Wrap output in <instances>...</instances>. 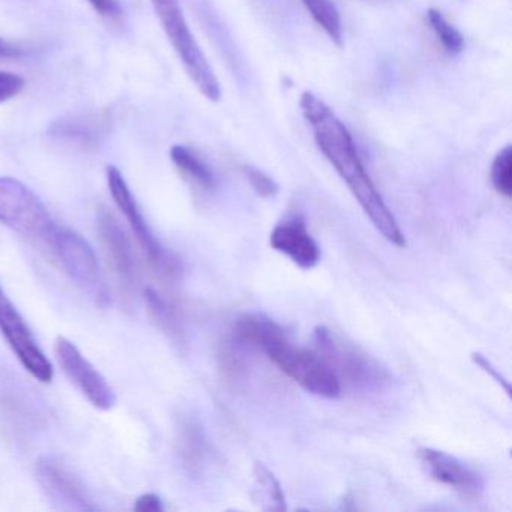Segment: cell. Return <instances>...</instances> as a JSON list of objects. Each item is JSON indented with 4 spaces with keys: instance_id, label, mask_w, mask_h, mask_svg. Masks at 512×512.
Here are the masks:
<instances>
[{
    "instance_id": "obj_14",
    "label": "cell",
    "mask_w": 512,
    "mask_h": 512,
    "mask_svg": "<svg viewBox=\"0 0 512 512\" xmlns=\"http://www.w3.org/2000/svg\"><path fill=\"white\" fill-rule=\"evenodd\" d=\"M170 158L176 169L187 179L194 187L202 191H211L214 188L215 181L211 169L206 166L205 161L187 146L175 145L170 149Z\"/></svg>"
},
{
    "instance_id": "obj_5",
    "label": "cell",
    "mask_w": 512,
    "mask_h": 512,
    "mask_svg": "<svg viewBox=\"0 0 512 512\" xmlns=\"http://www.w3.org/2000/svg\"><path fill=\"white\" fill-rule=\"evenodd\" d=\"M313 338L317 353L334 370L340 382L341 377H346L359 388L380 389L391 380L388 370L376 359L341 340L326 326H317Z\"/></svg>"
},
{
    "instance_id": "obj_8",
    "label": "cell",
    "mask_w": 512,
    "mask_h": 512,
    "mask_svg": "<svg viewBox=\"0 0 512 512\" xmlns=\"http://www.w3.org/2000/svg\"><path fill=\"white\" fill-rule=\"evenodd\" d=\"M56 358L65 376L88 398L92 406L100 410L115 407L116 394L106 377L88 361L76 344L68 338L59 337L55 344Z\"/></svg>"
},
{
    "instance_id": "obj_4",
    "label": "cell",
    "mask_w": 512,
    "mask_h": 512,
    "mask_svg": "<svg viewBox=\"0 0 512 512\" xmlns=\"http://www.w3.org/2000/svg\"><path fill=\"white\" fill-rule=\"evenodd\" d=\"M49 253L58 260L70 280L97 307L109 308L112 304V296H110L106 278L101 272L94 248L82 235L61 227Z\"/></svg>"
},
{
    "instance_id": "obj_20",
    "label": "cell",
    "mask_w": 512,
    "mask_h": 512,
    "mask_svg": "<svg viewBox=\"0 0 512 512\" xmlns=\"http://www.w3.org/2000/svg\"><path fill=\"white\" fill-rule=\"evenodd\" d=\"M428 25L433 29L436 34L437 40L442 44L443 49L448 55H460L464 49V38L448 20L443 17V14L437 10H428L427 13Z\"/></svg>"
},
{
    "instance_id": "obj_11",
    "label": "cell",
    "mask_w": 512,
    "mask_h": 512,
    "mask_svg": "<svg viewBox=\"0 0 512 512\" xmlns=\"http://www.w3.org/2000/svg\"><path fill=\"white\" fill-rule=\"evenodd\" d=\"M151 4L185 73H202L208 67V59L188 26L179 0H151Z\"/></svg>"
},
{
    "instance_id": "obj_7",
    "label": "cell",
    "mask_w": 512,
    "mask_h": 512,
    "mask_svg": "<svg viewBox=\"0 0 512 512\" xmlns=\"http://www.w3.org/2000/svg\"><path fill=\"white\" fill-rule=\"evenodd\" d=\"M0 332L10 344L11 350L19 359L20 364L29 371L32 377L43 383L52 382L53 376H55L52 364L44 355L41 347L38 346L28 323L23 319L16 305L8 298L2 286H0Z\"/></svg>"
},
{
    "instance_id": "obj_21",
    "label": "cell",
    "mask_w": 512,
    "mask_h": 512,
    "mask_svg": "<svg viewBox=\"0 0 512 512\" xmlns=\"http://www.w3.org/2000/svg\"><path fill=\"white\" fill-rule=\"evenodd\" d=\"M491 182L494 190L506 199L512 194V149L505 146L494 158L491 164Z\"/></svg>"
},
{
    "instance_id": "obj_9",
    "label": "cell",
    "mask_w": 512,
    "mask_h": 512,
    "mask_svg": "<svg viewBox=\"0 0 512 512\" xmlns=\"http://www.w3.org/2000/svg\"><path fill=\"white\" fill-rule=\"evenodd\" d=\"M37 479L56 508L70 512L97 511V505L92 502L82 481L56 458L38 460Z\"/></svg>"
},
{
    "instance_id": "obj_2",
    "label": "cell",
    "mask_w": 512,
    "mask_h": 512,
    "mask_svg": "<svg viewBox=\"0 0 512 512\" xmlns=\"http://www.w3.org/2000/svg\"><path fill=\"white\" fill-rule=\"evenodd\" d=\"M233 335L239 343L262 350L287 377L310 394L329 400L340 397V379L325 359L293 344L286 331L269 317L247 314L235 323Z\"/></svg>"
},
{
    "instance_id": "obj_17",
    "label": "cell",
    "mask_w": 512,
    "mask_h": 512,
    "mask_svg": "<svg viewBox=\"0 0 512 512\" xmlns=\"http://www.w3.org/2000/svg\"><path fill=\"white\" fill-rule=\"evenodd\" d=\"M146 307L152 320L157 323L158 328L169 335L175 343L184 341V332H182L181 322H179L178 314L169 301L157 292L155 289L145 290Z\"/></svg>"
},
{
    "instance_id": "obj_27",
    "label": "cell",
    "mask_w": 512,
    "mask_h": 512,
    "mask_svg": "<svg viewBox=\"0 0 512 512\" xmlns=\"http://www.w3.org/2000/svg\"><path fill=\"white\" fill-rule=\"evenodd\" d=\"M23 55L22 47L10 41L0 38V61H10V59H19Z\"/></svg>"
},
{
    "instance_id": "obj_13",
    "label": "cell",
    "mask_w": 512,
    "mask_h": 512,
    "mask_svg": "<svg viewBox=\"0 0 512 512\" xmlns=\"http://www.w3.org/2000/svg\"><path fill=\"white\" fill-rule=\"evenodd\" d=\"M271 247L289 257L301 269H313L319 265L320 248L308 232L307 221L301 214L290 215L274 227Z\"/></svg>"
},
{
    "instance_id": "obj_22",
    "label": "cell",
    "mask_w": 512,
    "mask_h": 512,
    "mask_svg": "<svg viewBox=\"0 0 512 512\" xmlns=\"http://www.w3.org/2000/svg\"><path fill=\"white\" fill-rule=\"evenodd\" d=\"M244 173L257 196L263 197V199H271V197L277 196L278 191H280L277 182L271 176L266 175L263 170L253 166H245Z\"/></svg>"
},
{
    "instance_id": "obj_26",
    "label": "cell",
    "mask_w": 512,
    "mask_h": 512,
    "mask_svg": "<svg viewBox=\"0 0 512 512\" xmlns=\"http://www.w3.org/2000/svg\"><path fill=\"white\" fill-rule=\"evenodd\" d=\"M136 512H163V500L154 493L142 494L134 505Z\"/></svg>"
},
{
    "instance_id": "obj_25",
    "label": "cell",
    "mask_w": 512,
    "mask_h": 512,
    "mask_svg": "<svg viewBox=\"0 0 512 512\" xmlns=\"http://www.w3.org/2000/svg\"><path fill=\"white\" fill-rule=\"evenodd\" d=\"M473 362H475L476 365H478L479 368H481L482 371H485V373L488 374V376L491 377V379L496 380L497 383H499L500 386H502L503 389H505L506 394L511 395V388H509L508 380L505 379V377L502 376V373H500L499 370H497L496 367H494L493 364H491L490 361H488L487 358H485L484 355H481V353H473L472 355Z\"/></svg>"
},
{
    "instance_id": "obj_16",
    "label": "cell",
    "mask_w": 512,
    "mask_h": 512,
    "mask_svg": "<svg viewBox=\"0 0 512 512\" xmlns=\"http://www.w3.org/2000/svg\"><path fill=\"white\" fill-rule=\"evenodd\" d=\"M103 122L94 116H73L61 119L52 127L53 136L76 145L91 146L100 139Z\"/></svg>"
},
{
    "instance_id": "obj_3",
    "label": "cell",
    "mask_w": 512,
    "mask_h": 512,
    "mask_svg": "<svg viewBox=\"0 0 512 512\" xmlns=\"http://www.w3.org/2000/svg\"><path fill=\"white\" fill-rule=\"evenodd\" d=\"M0 223L49 251L61 229L40 197L14 178H0Z\"/></svg>"
},
{
    "instance_id": "obj_10",
    "label": "cell",
    "mask_w": 512,
    "mask_h": 512,
    "mask_svg": "<svg viewBox=\"0 0 512 512\" xmlns=\"http://www.w3.org/2000/svg\"><path fill=\"white\" fill-rule=\"evenodd\" d=\"M97 230L121 292L125 298L133 299L137 286V263L124 227L109 209L103 208L98 212Z\"/></svg>"
},
{
    "instance_id": "obj_23",
    "label": "cell",
    "mask_w": 512,
    "mask_h": 512,
    "mask_svg": "<svg viewBox=\"0 0 512 512\" xmlns=\"http://www.w3.org/2000/svg\"><path fill=\"white\" fill-rule=\"evenodd\" d=\"M26 82L23 77L14 73L0 71V104L13 100L25 89Z\"/></svg>"
},
{
    "instance_id": "obj_6",
    "label": "cell",
    "mask_w": 512,
    "mask_h": 512,
    "mask_svg": "<svg viewBox=\"0 0 512 512\" xmlns=\"http://www.w3.org/2000/svg\"><path fill=\"white\" fill-rule=\"evenodd\" d=\"M106 175L110 194H112L113 200H115L118 208L121 209L122 214L127 218L128 224H130L134 236L139 241L140 247L148 256L149 263L157 271H160V274L166 275V277H178L181 274V262L155 236L154 230L151 229L148 221H146L136 197L131 193L124 175L115 166L107 167Z\"/></svg>"
},
{
    "instance_id": "obj_15",
    "label": "cell",
    "mask_w": 512,
    "mask_h": 512,
    "mask_svg": "<svg viewBox=\"0 0 512 512\" xmlns=\"http://www.w3.org/2000/svg\"><path fill=\"white\" fill-rule=\"evenodd\" d=\"M251 496L254 503L263 511L281 512L287 509L283 487L277 476L265 464L257 463L254 466V487Z\"/></svg>"
},
{
    "instance_id": "obj_12",
    "label": "cell",
    "mask_w": 512,
    "mask_h": 512,
    "mask_svg": "<svg viewBox=\"0 0 512 512\" xmlns=\"http://www.w3.org/2000/svg\"><path fill=\"white\" fill-rule=\"evenodd\" d=\"M418 458L427 475L434 481L452 488L466 499L481 497L484 479L460 458L434 448H419Z\"/></svg>"
},
{
    "instance_id": "obj_19",
    "label": "cell",
    "mask_w": 512,
    "mask_h": 512,
    "mask_svg": "<svg viewBox=\"0 0 512 512\" xmlns=\"http://www.w3.org/2000/svg\"><path fill=\"white\" fill-rule=\"evenodd\" d=\"M179 443L185 466L191 472H196L206 457V439L202 427L193 419L182 422Z\"/></svg>"
},
{
    "instance_id": "obj_18",
    "label": "cell",
    "mask_w": 512,
    "mask_h": 512,
    "mask_svg": "<svg viewBox=\"0 0 512 512\" xmlns=\"http://www.w3.org/2000/svg\"><path fill=\"white\" fill-rule=\"evenodd\" d=\"M305 10L313 17L314 22L325 31L335 46L343 47V25L340 13L332 0H301Z\"/></svg>"
},
{
    "instance_id": "obj_24",
    "label": "cell",
    "mask_w": 512,
    "mask_h": 512,
    "mask_svg": "<svg viewBox=\"0 0 512 512\" xmlns=\"http://www.w3.org/2000/svg\"><path fill=\"white\" fill-rule=\"evenodd\" d=\"M95 13L109 22L116 23L122 19V8L116 0H88Z\"/></svg>"
},
{
    "instance_id": "obj_1",
    "label": "cell",
    "mask_w": 512,
    "mask_h": 512,
    "mask_svg": "<svg viewBox=\"0 0 512 512\" xmlns=\"http://www.w3.org/2000/svg\"><path fill=\"white\" fill-rule=\"evenodd\" d=\"M299 107L313 131L317 148L325 155L326 160L331 163L340 178L346 182L356 202L364 209L365 215L370 218L377 232L395 247H406V238L391 209L388 208L365 170L352 134L349 133L346 125L332 112L325 101L311 92H304L301 95Z\"/></svg>"
}]
</instances>
